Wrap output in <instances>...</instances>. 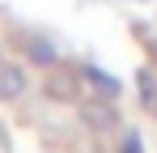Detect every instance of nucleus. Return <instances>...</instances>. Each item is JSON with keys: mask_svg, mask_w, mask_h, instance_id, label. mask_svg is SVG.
<instances>
[{"mask_svg": "<svg viewBox=\"0 0 157 153\" xmlns=\"http://www.w3.org/2000/svg\"><path fill=\"white\" fill-rule=\"evenodd\" d=\"M26 89V73L21 68H0V98H17Z\"/></svg>", "mask_w": 157, "mask_h": 153, "instance_id": "obj_1", "label": "nucleus"}, {"mask_svg": "<svg viewBox=\"0 0 157 153\" xmlns=\"http://www.w3.org/2000/svg\"><path fill=\"white\" fill-rule=\"evenodd\" d=\"M123 153H140V140H136V136H128V145H123Z\"/></svg>", "mask_w": 157, "mask_h": 153, "instance_id": "obj_2", "label": "nucleus"}]
</instances>
